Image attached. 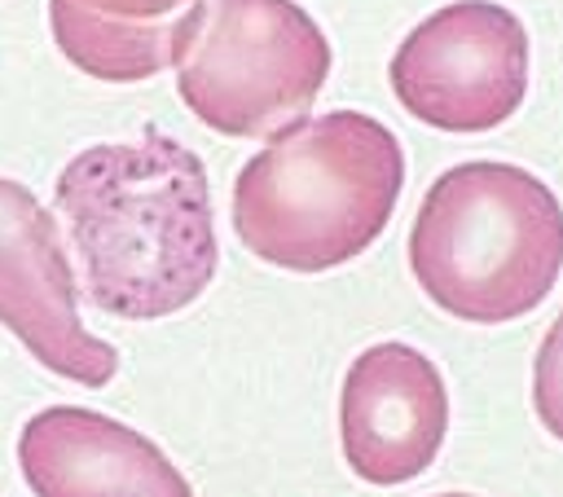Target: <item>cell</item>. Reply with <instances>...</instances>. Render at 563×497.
Instances as JSON below:
<instances>
[{
	"instance_id": "1",
	"label": "cell",
	"mask_w": 563,
	"mask_h": 497,
	"mask_svg": "<svg viewBox=\"0 0 563 497\" xmlns=\"http://www.w3.org/2000/svg\"><path fill=\"white\" fill-rule=\"evenodd\" d=\"M53 198L101 312L158 321L211 286L220 259L211 185L189 145L154 128L136 141L88 145L62 167Z\"/></svg>"
},
{
	"instance_id": "2",
	"label": "cell",
	"mask_w": 563,
	"mask_h": 497,
	"mask_svg": "<svg viewBox=\"0 0 563 497\" xmlns=\"http://www.w3.org/2000/svg\"><path fill=\"white\" fill-rule=\"evenodd\" d=\"M405 185L391 128L361 110L299 119L233 180L242 246L290 273L347 264L387 229Z\"/></svg>"
},
{
	"instance_id": "3",
	"label": "cell",
	"mask_w": 563,
	"mask_h": 497,
	"mask_svg": "<svg viewBox=\"0 0 563 497\" xmlns=\"http://www.w3.org/2000/svg\"><path fill=\"white\" fill-rule=\"evenodd\" d=\"M409 268L449 317L515 321L563 273V207L515 163H457L431 180L413 216Z\"/></svg>"
},
{
	"instance_id": "4",
	"label": "cell",
	"mask_w": 563,
	"mask_h": 497,
	"mask_svg": "<svg viewBox=\"0 0 563 497\" xmlns=\"http://www.w3.org/2000/svg\"><path fill=\"white\" fill-rule=\"evenodd\" d=\"M330 75V44L295 0H198L180 53V101L224 136L295 128Z\"/></svg>"
},
{
	"instance_id": "5",
	"label": "cell",
	"mask_w": 563,
	"mask_h": 497,
	"mask_svg": "<svg viewBox=\"0 0 563 497\" xmlns=\"http://www.w3.org/2000/svg\"><path fill=\"white\" fill-rule=\"evenodd\" d=\"M396 101L440 132H488L528 92V31L488 0H457L418 22L391 57Z\"/></svg>"
},
{
	"instance_id": "6",
	"label": "cell",
	"mask_w": 563,
	"mask_h": 497,
	"mask_svg": "<svg viewBox=\"0 0 563 497\" xmlns=\"http://www.w3.org/2000/svg\"><path fill=\"white\" fill-rule=\"evenodd\" d=\"M0 325L70 383L106 387L119 369V352L79 321L75 273L53 216L9 176H0Z\"/></svg>"
},
{
	"instance_id": "7",
	"label": "cell",
	"mask_w": 563,
	"mask_h": 497,
	"mask_svg": "<svg viewBox=\"0 0 563 497\" xmlns=\"http://www.w3.org/2000/svg\"><path fill=\"white\" fill-rule=\"evenodd\" d=\"M449 431V391L431 356L409 343L365 347L339 391L347 466L378 488L422 475Z\"/></svg>"
},
{
	"instance_id": "8",
	"label": "cell",
	"mask_w": 563,
	"mask_h": 497,
	"mask_svg": "<svg viewBox=\"0 0 563 497\" xmlns=\"http://www.w3.org/2000/svg\"><path fill=\"white\" fill-rule=\"evenodd\" d=\"M18 462L35 497H194L150 435L79 405L40 409L22 427Z\"/></svg>"
},
{
	"instance_id": "9",
	"label": "cell",
	"mask_w": 563,
	"mask_h": 497,
	"mask_svg": "<svg viewBox=\"0 0 563 497\" xmlns=\"http://www.w3.org/2000/svg\"><path fill=\"white\" fill-rule=\"evenodd\" d=\"M198 0H48L57 48L88 75L136 84L176 66Z\"/></svg>"
},
{
	"instance_id": "10",
	"label": "cell",
	"mask_w": 563,
	"mask_h": 497,
	"mask_svg": "<svg viewBox=\"0 0 563 497\" xmlns=\"http://www.w3.org/2000/svg\"><path fill=\"white\" fill-rule=\"evenodd\" d=\"M532 409H537L541 427L554 440H563V312L550 325V334L541 339L537 361H532Z\"/></svg>"
},
{
	"instance_id": "11",
	"label": "cell",
	"mask_w": 563,
	"mask_h": 497,
	"mask_svg": "<svg viewBox=\"0 0 563 497\" xmlns=\"http://www.w3.org/2000/svg\"><path fill=\"white\" fill-rule=\"evenodd\" d=\"M440 497H471V493H440Z\"/></svg>"
}]
</instances>
